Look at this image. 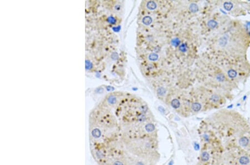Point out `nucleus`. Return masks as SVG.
Here are the masks:
<instances>
[{"label": "nucleus", "mask_w": 250, "mask_h": 165, "mask_svg": "<svg viewBox=\"0 0 250 165\" xmlns=\"http://www.w3.org/2000/svg\"><path fill=\"white\" fill-rule=\"evenodd\" d=\"M90 151L98 165H128L127 152L121 140L106 145L90 147Z\"/></svg>", "instance_id": "nucleus-1"}, {"label": "nucleus", "mask_w": 250, "mask_h": 165, "mask_svg": "<svg viewBox=\"0 0 250 165\" xmlns=\"http://www.w3.org/2000/svg\"><path fill=\"white\" fill-rule=\"evenodd\" d=\"M128 165H156L150 160L131 155L127 153Z\"/></svg>", "instance_id": "nucleus-2"}, {"label": "nucleus", "mask_w": 250, "mask_h": 165, "mask_svg": "<svg viewBox=\"0 0 250 165\" xmlns=\"http://www.w3.org/2000/svg\"><path fill=\"white\" fill-rule=\"evenodd\" d=\"M210 159V154L207 151H204L201 153V160L203 163H207L208 162Z\"/></svg>", "instance_id": "nucleus-3"}, {"label": "nucleus", "mask_w": 250, "mask_h": 165, "mask_svg": "<svg viewBox=\"0 0 250 165\" xmlns=\"http://www.w3.org/2000/svg\"><path fill=\"white\" fill-rule=\"evenodd\" d=\"M180 101L176 99H173L171 103V105L174 109H178L180 107Z\"/></svg>", "instance_id": "nucleus-4"}, {"label": "nucleus", "mask_w": 250, "mask_h": 165, "mask_svg": "<svg viewBox=\"0 0 250 165\" xmlns=\"http://www.w3.org/2000/svg\"><path fill=\"white\" fill-rule=\"evenodd\" d=\"M147 8L150 10H154L156 9L157 4L155 1H148L146 5Z\"/></svg>", "instance_id": "nucleus-5"}, {"label": "nucleus", "mask_w": 250, "mask_h": 165, "mask_svg": "<svg viewBox=\"0 0 250 165\" xmlns=\"http://www.w3.org/2000/svg\"><path fill=\"white\" fill-rule=\"evenodd\" d=\"M191 108L194 112H199L201 108V104L198 103H195L192 104Z\"/></svg>", "instance_id": "nucleus-6"}, {"label": "nucleus", "mask_w": 250, "mask_h": 165, "mask_svg": "<svg viewBox=\"0 0 250 165\" xmlns=\"http://www.w3.org/2000/svg\"><path fill=\"white\" fill-rule=\"evenodd\" d=\"M152 22V19L150 17H145L143 19V22L145 25H150Z\"/></svg>", "instance_id": "nucleus-7"}, {"label": "nucleus", "mask_w": 250, "mask_h": 165, "mask_svg": "<svg viewBox=\"0 0 250 165\" xmlns=\"http://www.w3.org/2000/svg\"><path fill=\"white\" fill-rule=\"evenodd\" d=\"M107 102L108 103L112 104V105H114L117 102L116 98L114 96H110L107 99Z\"/></svg>", "instance_id": "nucleus-8"}, {"label": "nucleus", "mask_w": 250, "mask_h": 165, "mask_svg": "<svg viewBox=\"0 0 250 165\" xmlns=\"http://www.w3.org/2000/svg\"><path fill=\"white\" fill-rule=\"evenodd\" d=\"M157 94L160 96H163L167 93V90L165 88L160 87L157 89Z\"/></svg>", "instance_id": "nucleus-9"}, {"label": "nucleus", "mask_w": 250, "mask_h": 165, "mask_svg": "<svg viewBox=\"0 0 250 165\" xmlns=\"http://www.w3.org/2000/svg\"><path fill=\"white\" fill-rule=\"evenodd\" d=\"M189 9L192 12V13H196V12L198 11L199 8L196 3H192L190 6H189Z\"/></svg>", "instance_id": "nucleus-10"}, {"label": "nucleus", "mask_w": 250, "mask_h": 165, "mask_svg": "<svg viewBox=\"0 0 250 165\" xmlns=\"http://www.w3.org/2000/svg\"><path fill=\"white\" fill-rule=\"evenodd\" d=\"M159 58L158 55L155 53H152L148 56L149 60H151V61H156L157 59Z\"/></svg>", "instance_id": "nucleus-11"}, {"label": "nucleus", "mask_w": 250, "mask_h": 165, "mask_svg": "<svg viewBox=\"0 0 250 165\" xmlns=\"http://www.w3.org/2000/svg\"><path fill=\"white\" fill-rule=\"evenodd\" d=\"M208 25L209 27L211 28V29H213V28L216 27L217 23L214 21V20H210V21H208Z\"/></svg>", "instance_id": "nucleus-12"}, {"label": "nucleus", "mask_w": 250, "mask_h": 165, "mask_svg": "<svg viewBox=\"0 0 250 165\" xmlns=\"http://www.w3.org/2000/svg\"><path fill=\"white\" fill-rule=\"evenodd\" d=\"M232 7V4L231 2H225L224 3L225 9L227 10H230Z\"/></svg>", "instance_id": "nucleus-13"}, {"label": "nucleus", "mask_w": 250, "mask_h": 165, "mask_svg": "<svg viewBox=\"0 0 250 165\" xmlns=\"http://www.w3.org/2000/svg\"><path fill=\"white\" fill-rule=\"evenodd\" d=\"M172 44L173 46H178L180 44V40L178 39H174L172 40Z\"/></svg>", "instance_id": "nucleus-14"}, {"label": "nucleus", "mask_w": 250, "mask_h": 165, "mask_svg": "<svg viewBox=\"0 0 250 165\" xmlns=\"http://www.w3.org/2000/svg\"><path fill=\"white\" fill-rule=\"evenodd\" d=\"M107 21L111 24H114L116 22V19L114 17H111L108 18Z\"/></svg>", "instance_id": "nucleus-15"}, {"label": "nucleus", "mask_w": 250, "mask_h": 165, "mask_svg": "<svg viewBox=\"0 0 250 165\" xmlns=\"http://www.w3.org/2000/svg\"><path fill=\"white\" fill-rule=\"evenodd\" d=\"M211 100L213 101V102H217L219 100V96L217 95H213L211 98Z\"/></svg>", "instance_id": "nucleus-16"}, {"label": "nucleus", "mask_w": 250, "mask_h": 165, "mask_svg": "<svg viewBox=\"0 0 250 165\" xmlns=\"http://www.w3.org/2000/svg\"><path fill=\"white\" fill-rule=\"evenodd\" d=\"M180 50L181 51L185 52L187 50V46L185 45V44H182V45L180 46Z\"/></svg>", "instance_id": "nucleus-17"}, {"label": "nucleus", "mask_w": 250, "mask_h": 165, "mask_svg": "<svg viewBox=\"0 0 250 165\" xmlns=\"http://www.w3.org/2000/svg\"><path fill=\"white\" fill-rule=\"evenodd\" d=\"M232 72V71L229 72V76H231V77H235V76L236 75V72L233 71V72Z\"/></svg>", "instance_id": "nucleus-18"}, {"label": "nucleus", "mask_w": 250, "mask_h": 165, "mask_svg": "<svg viewBox=\"0 0 250 165\" xmlns=\"http://www.w3.org/2000/svg\"><path fill=\"white\" fill-rule=\"evenodd\" d=\"M86 65L87 69H90V67H91V62H90L88 61H86Z\"/></svg>", "instance_id": "nucleus-19"}, {"label": "nucleus", "mask_w": 250, "mask_h": 165, "mask_svg": "<svg viewBox=\"0 0 250 165\" xmlns=\"http://www.w3.org/2000/svg\"><path fill=\"white\" fill-rule=\"evenodd\" d=\"M202 165V164H200V165Z\"/></svg>", "instance_id": "nucleus-20"}]
</instances>
